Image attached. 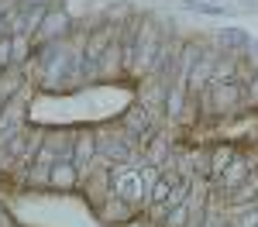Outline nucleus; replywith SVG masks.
<instances>
[{"instance_id": "nucleus-11", "label": "nucleus", "mask_w": 258, "mask_h": 227, "mask_svg": "<svg viewBox=\"0 0 258 227\" xmlns=\"http://www.w3.org/2000/svg\"><path fill=\"white\" fill-rule=\"evenodd\" d=\"M182 11H189V14H207V18H227V14H231V7L214 4V0H182Z\"/></svg>"}, {"instance_id": "nucleus-5", "label": "nucleus", "mask_w": 258, "mask_h": 227, "mask_svg": "<svg viewBox=\"0 0 258 227\" xmlns=\"http://www.w3.org/2000/svg\"><path fill=\"white\" fill-rule=\"evenodd\" d=\"M41 148H48L59 162H73V148H76V131H62V127H55V131H45V141H41Z\"/></svg>"}, {"instance_id": "nucleus-13", "label": "nucleus", "mask_w": 258, "mask_h": 227, "mask_svg": "<svg viewBox=\"0 0 258 227\" xmlns=\"http://www.w3.org/2000/svg\"><path fill=\"white\" fill-rule=\"evenodd\" d=\"M165 227H193V213H189V203H179L165 213Z\"/></svg>"}, {"instance_id": "nucleus-12", "label": "nucleus", "mask_w": 258, "mask_h": 227, "mask_svg": "<svg viewBox=\"0 0 258 227\" xmlns=\"http://www.w3.org/2000/svg\"><path fill=\"white\" fill-rule=\"evenodd\" d=\"M145 144H148V162L152 165H162L169 159V152H172V144H169L165 134H152V141H145Z\"/></svg>"}, {"instance_id": "nucleus-4", "label": "nucleus", "mask_w": 258, "mask_h": 227, "mask_svg": "<svg viewBox=\"0 0 258 227\" xmlns=\"http://www.w3.org/2000/svg\"><path fill=\"white\" fill-rule=\"evenodd\" d=\"M214 69H217V55H200V59L189 65V72H186V90L197 97L203 86L214 83Z\"/></svg>"}, {"instance_id": "nucleus-14", "label": "nucleus", "mask_w": 258, "mask_h": 227, "mask_svg": "<svg viewBox=\"0 0 258 227\" xmlns=\"http://www.w3.org/2000/svg\"><path fill=\"white\" fill-rule=\"evenodd\" d=\"M244 107L258 110V69H255V76L248 80V86H244Z\"/></svg>"}, {"instance_id": "nucleus-8", "label": "nucleus", "mask_w": 258, "mask_h": 227, "mask_svg": "<svg viewBox=\"0 0 258 227\" xmlns=\"http://www.w3.org/2000/svg\"><path fill=\"white\" fill-rule=\"evenodd\" d=\"M217 41L227 48V52H238V48H251V35L244 31V28H238V24H231V28H220V35H217Z\"/></svg>"}, {"instance_id": "nucleus-15", "label": "nucleus", "mask_w": 258, "mask_h": 227, "mask_svg": "<svg viewBox=\"0 0 258 227\" xmlns=\"http://www.w3.org/2000/svg\"><path fill=\"white\" fill-rule=\"evenodd\" d=\"M217 227H234V224H231V220H224V224H217Z\"/></svg>"}, {"instance_id": "nucleus-1", "label": "nucleus", "mask_w": 258, "mask_h": 227, "mask_svg": "<svg viewBox=\"0 0 258 227\" xmlns=\"http://www.w3.org/2000/svg\"><path fill=\"white\" fill-rule=\"evenodd\" d=\"M244 107V86L238 80H224L207 86V110L210 117H234Z\"/></svg>"}, {"instance_id": "nucleus-10", "label": "nucleus", "mask_w": 258, "mask_h": 227, "mask_svg": "<svg viewBox=\"0 0 258 227\" xmlns=\"http://www.w3.org/2000/svg\"><path fill=\"white\" fill-rule=\"evenodd\" d=\"M179 179H182V176H176V172H162L159 179L152 183V189H148V203H165L169 193H172V186H176Z\"/></svg>"}, {"instance_id": "nucleus-2", "label": "nucleus", "mask_w": 258, "mask_h": 227, "mask_svg": "<svg viewBox=\"0 0 258 227\" xmlns=\"http://www.w3.org/2000/svg\"><path fill=\"white\" fill-rule=\"evenodd\" d=\"M69 31H73V21H69V14L55 4V7L45 11V18H41V24H38V31H35L31 41H35V48H41V45H52V41H66Z\"/></svg>"}, {"instance_id": "nucleus-7", "label": "nucleus", "mask_w": 258, "mask_h": 227, "mask_svg": "<svg viewBox=\"0 0 258 227\" xmlns=\"http://www.w3.org/2000/svg\"><path fill=\"white\" fill-rule=\"evenodd\" d=\"M80 169L73 162H55L52 165V183H48V189H59V193H69V189H76L80 186Z\"/></svg>"}, {"instance_id": "nucleus-9", "label": "nucleus", "mask_w": 258, "mask_h": 227, "mask_svg": "<svg viewBox=\"0 0 258 227\" xmlns=\"http://www.w3.org/2000/svg\"><path fill=\"white\" fill-rule=\"evenodd\" d=\"M238 155V148L231 141H220V144H214V152H210V179H220V172L227 169V162Z\"/></svg>"}, {"instance_id": "nucleus-6", "label": "nucleus", "mask_w": 258, "mask_h": 227, "mask_svg": "<svg viewBox=\"0 0 258 227\" xmlns=\"http://www.w3.org/2000/svg\"><path fill=\"white\" fill-rule=\"evenodd\" d=\"M251 169H255V162H251V159H244V155L238 152V155H234V159L227 162V169L220 172V179H217V183H224V189L231 193V189H238V186L244 183L248 176H251Z\"/></svg>"}, {"instance_id": "nucleus-16", "label": "nucleus", "mask_w": 258, "mask_h": 227, "mask_svg": "<svg viewBox=\"0 0 258 227\" xmlns=\"http://www.w3.org/2000/svg\"><path fill=\"white\" fill-rule=\"evenodd\" d=\"M0 110H4V103H0Z\"/></svg>"}, {"instance_id": "nucleus-3", "label": "nucleus", "mask_w": 258, "mask_h": 227, "mask_svg": "<svg viewBox=\"0 0 258 227\" xmlns=\"http://www.w3.org/2000/svg\"><path fill=\"white\" fill-rule=\"evenodd\" d=\"M97 131H76V148H73V165L80 169V176L93 172V159H97Z\"/></svg>"}]
</instances>
